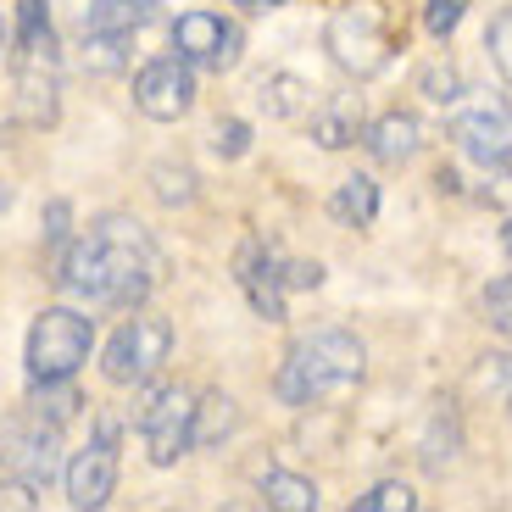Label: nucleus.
<instances>
[{
  "label": "nucleus",
  "instance_id": "nucleus-1",
  "mask_svg": "<svg viewBox=\"0 0 512 512\" xmlns=\"http://www.w3.org/2000/svg\"><path fill=\"white\" fill-rule=\"evenodd\" d=\"M156 273H162V256H156L151 234L134 218H101L62 256L56 284L90 307H140L156 290Z\"/></svg>",
  "mask_w": 512,
  "mask_h": 512
},
{
  "label": "nucleus",
  "instance_id": "nucleus-2",
  "mask_svg": "<svg viewBox=\"0 0 512 512\" xmlns=\"http://www.w3.org/2000/svg\"><path fill=\"white\" fill-rule=\"evenodd\" d=\"M362 373H368V346L351 329L323 323V329H307L284 351V368L273 379V390H279L284 407L312 412V407H329V401L351 396L362 384Z\"/></svg>",
  "mask_w": 512,
  "mask_h": 512
},
{
  "label": "nucleus",
  "instance_id": "nucleus-3",
  "mask_svg": "<svg viewBox=\"0 0 512 512\" xmlns=\"http://www.w3.org/2000/svg\"><path fill=\"white\" fill-rule=\"evenodd\" d=\"M95 346V318L73 307H45L28 329V379H73Z\"/></svg>",
  "mask_w": 512,
  "mask_h": 512
},
{
  "label": "nucleus",
  "instance_id": "nucleus-4",
  "mask_svg": "<svg viewBox=\"0 0 512 512\" xmlns=\"http://www.w3.org/2000/svg\"><path fill=\"white\" fill-rule=\"evenodd\" d=\"M167 357H173V323L156 318V312H134V318L112 334L101 368L112 384H151L156 373L167 368Z\"/></svg>",
  "mask_w": 512,
  "mask_h": 512
},
{
  "label": "nucleus",
  "instance_id": "nucleus-5",
  "mask_svg": "<svg viewBox=\"0 0 512 512\" xmlns=\"http://www.w3.org/2000/svg\"><path fill=\"white\" fill-rule=\"evenodd\" d=\"M140 435L156 468H173L184 451H195V396L184 384H162L140 407Z\"/></svg>",
  "mask_w": 512,
  "mask_h": 512
},
{
  "label": "nucleus",
  "instance_id": "nucleus-6",
  "mask_svg": "<svg viewBox=\"0 0 512 512\" xmlns=\"http://www.w3.org/2000/svg\"><path fill=\"white\" fill-rule=\"evenodd\" d=\"M390 28H384V17H379V6H368V0H357V6H346V12H334V23H329V56L346 73H357V78H373L384 62H390Z\"/></svg>",
  "mask_w": 512,
  "mask_h": 512
},
{
  "label": "nucleus",
  "instance_id": "nucleus-7",
  "mask_svg": "<svg viewBox=\"0 0 512 512\" xmlns=\"http://www.w3.org/2000/svg\"><path fill=\"white\" fill-rule=\"evenodd\" d=\"M451 140L468 162L512 173V101H474L451 123Z\"/></svg>",
  "mask_w": 512,
  "mask_h": 512
},
{
  "label": "nucleus",
  "instance_id": "nucleus-8",
  "mask_svg": "<svg viewBox=\"0 0 512 512\" xmlns=\"http://www.w3.org/2000/svg\"><path fill=\"white\" fill-rule=\"evenodd\" d=\"M173 45H179V56L190 67H206V73H229L234 62H240V23L223 12H184L179 23H173Z\"/></svg>",
  "mask_w": 512,
  "mask_h": 512
},
{
  "label": "nucleus",
  "instance_id": "nucleus-9",
  "mask_svg": "<svg viewBox=\"0 0 512 512\" xmlns=\"http://www.w3.org/2000/svg\"><path fill=\"white\" fill-rule=\"evenodd\" d=\"M0 462L6 474H17V490H45L56 479V423L34 418H17L0 440Z\"/></svg>",
  "mask_w": 512,
  "mask_h": 512
},
{
  "label": "nucleus",
  "instance_id": "nucleus-10",
  "mask_svg": "<svg viewBox=\"0 0 512 512\" xmlns=\"http://www.w3.org/2000/svg\"><path fill=\"white\" fill-rule=\"evenodd\" d=\"M134 106H140L151 123H179L195 106V73L184 56H156V62L140 67L134 78Z\"/></svg>",
  "mask_w": 512,
  "mask_h": 512
},
{
  "label": "nucleus",
  "instance_id": "nucleus-11",
  "mask_svg": "<svg viewBox=\"0 0 512 512\" xmlns=\"http://www.w3.org/2000/svg\"><path fill=\"white\" fill-rule=\"evenodd\" d=\"M112 490H117V423H101V435L84 451H73V462H67V501L78 512H90L106 507Z\"/></svg>",
  "mask_w": 512,
  "mask_h": 512
},
{
  "label": "nucleus",
  "instance_id": "nucleus-12",
  "mask_svg": "<svg viewBox=\"0 0 512 512\" xmlns=\"http://www.w3.org/2000/svg\"><path fill=\"white\" fill-rule=\"evenodd\" d=\"M240 284L251 295V307L268 323H284V262L262 240H251L240 251Z\"/></svg>",
  "mask_w": 512,
  "mask_h": 512
},
{
  "label": "nucleus",
  "instance_id": "nucleus-13",
  "mask_svg": "<svg viewBox=\"0 0 512 512\" xmlns=\"http://www.w3.org/2000/svg\"><path fill=\"white\" fill-rule=\"evenodd\" d=\"M17 112L34 128L56 117V62H17Z\"/></svg>",
  "mask_w": 512,
  "mask_h": 512
},
{
  "label": "nucleus",
  "instance_id": "nucleus-14",
  "mask_svg": "<svg viewBox=\"0 0 512 512\" xmlns=\"http://www.w3.org/2000/svg\"><path fill=\"white\" fill-rule=\"evenodd\" d=\"M418 140H423V128H418L412 112H390V117H379V123L368 128V151L379 156L384 167L412 162V156H418Z\"/></svg>",
  "mask_w": 512,
  "mask_h": 512
},
{
  "label": "nucleus",
  "instance_id": "nucleus-15",
  "mask_svg": "<svg viewBox=\"0 0 512 512\" xmlns=\"http://www.w3.org/2000/svg\"><path fill=\"white\" fill-rule=\"evenodd\" d=\"M156 0H90L84 6V34H134L151 23Z\"/></svg>",
  "mask_w": 512,
  "mask_h": 512
},
{
  "label": "nucleus",
  "instance_id": "nucleus-16",
  "mask_svg": "<svg viewBox=\"0 0 512 512\" xmlns=\"http://www.w3.org/2000/svg\"><path fill=\"white\" fill-rule=\"evenodd\" d=\"M329 212H334V223H346V229H368L373 212H379V184L362 179V173H357V179H346L340 190H334Z\"/></svg>",
  "mask_w": 512,
  "mask_h": 512
},
{
  "label": "nucleus",
  "instance_id": "nucleus-17",
  "mask_svg": "<svg viewBox=\"0 0 512 512\" xmlns=\"http://www.w3.org/2000/svg\"><path fill=\"white\" fill-rule=\"evenodd\" d=\"M262 501L268 507H279V512H312L318 507V485L312 479H301V474H262Z\"/></svg>",
  "mask_w": 512,
  "mask_h": 512
},
{
  "label": "nucleus",
  "instance_id": "nucleus-18",
  "mask_svg": "<svg viewBox=\"0 0 512 512\" xmlns=\"http://www.w3.org/2000/svg\"><path fill=\"white\" fill-rule=\"evenodd\" d=\"M229 429H234V401L223 396V390L195 401V446H218Z\"/></svg>",
  "mask_w": 512,
  "mask_h": 512
},
{
  "label": "nucleus",
  "instance_id": "nucleus-19",
  "mask_svg": "<svg viewBox=\"0 0 512 512\" xmlns=\"http://www.w3.org/2000/svg\"><path fill=\"white\" fill-rule=\"evenodd\" d=\"M78 407H84V401H78L73 379H39V384H34V412H39L45 423H56V429H62V423L73 418Z\"/></svg>",
  "mask_w": 512,
  "mask_h": 512
},
{
  "label": "nucleus",
  "instance_id": "nucleus-20",
  "mask_svg": "<svg viewBox=\"0 0 512 512\" xmlns=\"http://www.w3.org/2000/svg\"><path fill=\"white\" fill-rule=\"evenodd\" d=\"M128 34H84V67H95V73H117V67L128 62Z\"/></svg>",
  "mask_w": 512,
  "mask_h": 512
},
{
  "label": "nucleus",
  "instance_id": "nucleus-21",
  "mask_svg": "<svg viewBox=\"0 0 512 512\" xmlns=\"http://www.w3.org/2000/svg\"><path fill=\"white\" fill-rule=\"evenodd\" d=\"M412 507H418V496H412V485H401V479H384L368 496H357V512H412Z\"/></svg>",
  "mask_w": 512,
  "mask_h": 512
},
{
  "label": "nucleus",
  "instance_id": "nucleus-22",
  "mask_svg": "<svg viewBox=\"0 0 512 512\" xmlns=\"http://www.w3.org/2000/svg\"><path fill=\"white\" fill-rule=\"evenodd\" d=\"M462 12H468V0H423V28L435 39H446V34H457Z\"/></svg>",
  "mask_w": 512,
  "mask_h": 512
},
{
  "label": "nucleus",
  "instance_id": "nucleus-23",
  "mask_svg": "<svg viewBox=\"0 0 512 512\" xmlns=\"http://www.w3.org/2000/svg\"><path fill=\"white\" fill-rule=\"evenodd\" d=\"M485 45H490V62H496V73L512 84V12H501L496 23H490Z\"/></svg>",
  "mask_w": 512,
  "mask_h": 512
},
{
  "label": "nucleus",
  "instance_id": "nucleus-24",
  "mask_svg": "<svg viewBox=\"0 0 512 512\" xmlns=\"http://www.w3.org/2000/svg\"><path fill=\"white\" fill-rule=\"evenodd\" d=\"M357 140V117L351 112H323L318 117V145L323 151H340V145H351Z\"/></svg>",
  "mask_w": 512,
  "mask_h": 512
},
{
  "label": "nucleus",
  "instance_id": "nucleus-25",
  "mask_svg": "<svg viewBox=\"0 0 512 512\" xmlns=\"http://www.w3.org/2000/svg\"><path fill=\"white\" fill-rule=\"evenodd\" d=\"M485 318L496 323L501 334H512V273H507V279H496V284L485 290Z\"/></svg>",
  "mask_w": 512,
  "mask_h": 512
},
{
  "label": "nucleus",
  "instance_id": "nucleus-26",
  "mask_svg": "<svg viewBox=\"0 0 512 512\" xmlns=\"http://www.w3.org/2000/svg\"><path fill=\"white\" fill-rule=\"evenodd\" d=\"M245 145H251V128L245 123H218V134H212V151L218 156H245Z\"/></svg>",
  "mask_w": 512,
  "mask_h": 512
},
{
  "label": "nucleus",
  "instance_id": "nucleus-27",
  "mask_svg": "<svg viewBox=\"0 0 512 512\" xmlns=\"http://www.w3.org/2000/svg\"><path fill=\"white\" fill-rule=\"evenodd\" d=\"M323 268L318 262H284V290H318Z\"/></svg>",
  "mask_w": 512,
  "mask_h": 512
},
{
  "label": "nucleus",
  "instance_id": "nucleus-28",
  "mask_svg": "<svg viewBox=\"0 0 512 512\" xmlns=\"http://www.w3.org/2000/svg\"><path fill=\"white\" fill-rule=\"evenodd\" d=\"M234 6H245V12H273V6H284V0H234Z\"/></svg>",
  "mask_w": 512,
  "mask_h": 512
},
{
  "label": "nucleus",
  "instance_id": "nucleus-29",
  "mask_svg": "<svg viewBox=\"0 0 512 512\" xmlns=\"http://www.w3.org/2000/svg\"><path fill=\"white\" fill-rule=\"evenodd\" d=\"M501 245H507V256H512V223H507V229H501Z\"/></svg>",
  "mask_w": 512,
  "mask_h": 512
},
{
  "label": "nucleus",
  "instance_id": "nucleus-30",
  "mask_svg": "<svg viewBox=\"0 0 512 512\" xmlns=\"http://www.w3.org/2000/svg\"><path fill=\"white\" fill-rule=\"evenodd\" d=\"M0 51H6V23H0Z\"/></svg>",
  "mask_w": 512,
  "mask_h": 512
}]
</instances>
